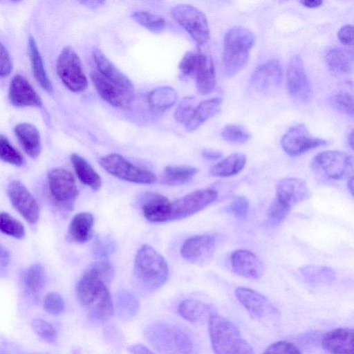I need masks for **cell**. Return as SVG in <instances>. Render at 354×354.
<instances>
[{
	"label": "cell",
	"instance_id": "cell-1",
	"mask_svg": "<svg viewBox=\"0 0 354 354\" xmlns=\"http://www.w3.org/2000/svg\"><path fill=\"white\" fill-rule=\"evenodd\" d=\"M133 273L138 288L151 292L165 283L169 270L167 261L158 252L150 245H143L136 253Z\"/></svg>",
	"mask_w": 354,
	"mask_h": 354
},
{
	"label": "cell",
	"instance_id": "cell-2",
	"mask_svg": "<svg viewBox=\"0 0 354 354\" xmlns=\"http://www.w3.org/2000/svg\"><path fill=\"white\" fill-rule=\"evenodd\" d=\"M76 293L79 303L88 308L92 318H105L113 310L111 296L106 283L92 267L80 279Z\"/></svg>",
	"mask_w": 354,
	"mask_h": 354
},
{
	"label": "cell",
	"instance_id": "cell-3",
	"mask_svg": "<svg viewBox=\"0 0 354 354\" xmlns=\"http://www.w3.org/2000/svg\"><path fill=\"white\" fill-rule=\"evenodd\" d=\"M209 332L215 354H254L236 326L221 315L214 313L209 317Z\"/></svg>",
	"mask_w": 354,
	"mask_h": 354
},
{
	"label": "cell",
	"instance_id": "cell-4",
	"mask_svg": "<svg viewBox=\"0 0 354 354\" xmlns=\"http://www.w3.org/2000/svg\"><path fill=\"white\" fill-rule=\"evenodd\" d=\"M254 36L248 29L234 27L225 35L223 64L226 75L234 76L246 65Z\"/></svg>",
	"mask_w": 354,
	"mask_h": 354
},
{
	"label": "cell",
	"instance_id": "cell-5",
	"mask_svg": "<svg viewBox=\"0 0 354 354\" xmlns=\"http://www.w3.org/2000/svg\"><path fill=\"white\" fill-rule=\"evenodd\" d=\"M145 335L151 344L161 354H192L193 342L178 326L166 322L150 325Z\"/></svg>",
	"mask_w": 354,
	"mask_h": 354
},
{
	"label": "cell",
	"instance_id": "cell-6",
	"mask_svg": "<svg viewBox=\"0 0 354 354\" xmlns=\"http://www.w3.org/2000/svg\"><path fill=\"white\" fill-rule=\"evenodd\" d=\"M99 163L108 173L123 180L149 185L157 180L152 171L134 165L119 153L106 155L100 158Z\"/></svg>",
	"mask_w": 354,
	"mask_h": 354
},
{
	"label": "cell",
	"instance_id": "cell-7",
	"mask_svg": "<svg viewBox=\"0 0 354 354\" xmlns=\"http://www.w3.org/2000/svg\"><path fill=\"white\" fill-rule=\"evenodd\" d=\"M173 18L199 45L209 39V28L205 15L197 8L188 4H178L171 8Z\"/></svg>",
	"mask_w": 354,
	"mask_h": 354
},
{
	"label": "cell",
	"instance_id": "cell-8",
	"mask_svg": "<svg viewBox=\"0 0 354 354\" xmlns=\"http://www.w3.org/2000/svg\"><path fill=\"white\" fill-rule=\"evenodd\" d=\"M57 72L62 82L71 91L80 93L87 88L88 80L81 60L71 47H65L59 54Z\"/></svg>",
	"mask_w": 354,
	"mask_h": 354
},
{
	"label": "cell",
	"instance_id": "cell-9",
	"mask_svg": "<svg viewBox=\"0 0 354 354\" xmlns=\"http://www.w3.org/2000/svg\"><path fill=\"white\" fill-rule=\"evenodd\" d=\"M48 182L56 204L66 211H71L79 194L73 174L66 169L55 168L49 172Z\"/></svg>",
	"mask_w": 354,
	"mask_h": 354
},
{
	"label": "cell",
	"instance_id": "cell-10",
	"mask_svg": "<svg viewBox=\"0 0 354 354\" xmlns=\"http://www.w3.org/2000/svg\"><path fill=\"white\" fill-rule=\"evenodd\" d=\"M313 163L330 179L342 180L353 176V157L344 151L330 150L321 152L315 156Z\"/></svg>",
	"mask_w": 354,
	"mask_h": 354
},
{
	"label": "cell",
	"instance_id": "cell-11",
	"mask_svg": "<svg viewBox=\"0 0 354 354\" xmlns=\"http://www.w3.org/2000/svg\"><path fill=\"white\" fill-rule=\"evenodd\" d=\"M218 198L216 190L201 189L182 196L171 205L169 221L187 218L212 203Z\"/></svg>",
	"mask_w": 354,
	"mask_h": 354
},
{
	"label": "cell",
	"instance_id": "cell-12",
	"mask_svg": "<svg viewBox=\"0 0 354 354\" xmlns=\"http://www.w3.org/2000/svg\"><path fill=\"white\" fill-rule=\"evenodd\" d=\"M326 145H327L326 140L313 136L303 124L290 127L281 139L282 149L291 156L301 155Z\"/></svg>",
	"mask_w": 354,
	"mask_h": 354
},
{
	"label": "cell",
	"instance_id": "cell-13",
	"mask_svg": "<svg viewBox=\"0 0 354 354\" xmlns=\"http://www.w3.org/2000/svg\"><path fill=\"white\" fill-rule=\"evenodd\" d=\"M283 71L280 62L269 60L259 66L250 79L251 87L263 95L275 93L281 87Z\"/></svg>",
	"mask_w": 354,
	"mask_h": 354
},
{
	"label": "cell",
	"instance_id": "cell-14",
	"mask_svg": "<svg viewBox=\"0 0 354 354\" xmlns=\"http://www.w3.org/2000/svg\"><path fill=\"white\" fill-rule=\"evenodd\" d=\"M286 81L289 93L295 100L301 102L310 100L312 87L300 56L295 55L290 60L286 71Z\"/></svg>",
	"mask_w": 354,
	"mask_h": 354
},
{
	"label": "cell",
	"instance_id": "cell-15",
	"mask_svg": "<svg viewBox=\"0 0 354 354\" xmlns=\"http://www.w3.org/2000/svg\"><path fill=\"white\" fill-rule=\"evenodd\" d=\"M216 239L209 234L196 235L186 239L180 254L186 261L198 266L209 263L215 251Z\"/></svg>",
	"mask_w": 354,
	"mask_h": 354
},
{
	"label": "cell",
	"instance_id": "cell-16",
	"mask_svg": "<svg viewBox=\"0 0 354 354\" xmlns=\"http://www.w3.org/2000/svg\"><path fill=\"white\" fill-rule=\"evenodd\" d=\"M8 196L12 206L28 223H35L39 216L38 204L26 188L19 180H13L8 186Z\"/></svg>",
	"mask_w": 354,
	"mask_h": 354
},
{
	"label": "cell",
	"instance_id": "cell-17",
	"mask_svg": "<svg viewBox=\"0 0 354 354\" xmlns=\"http://www.w3.org/2000/svg\"><path fill=\"white\" fill-rule=\"evenodd\" d=\"M310 196L305 180L298 178H286L279 180L276 187V200L291 209Z\"/></svg>",
	"mask_w": 354,
	"mask_h": 354
},
{
	"label": "cell",
	"instance_id": "cell-18",
	"mask_svg": "<svg viewBox=\"0 0 354 354\" xmlns=\"http://www.w3.org/2000/svg\"><path fill=\"white\" fill-rule=\"evenodd\" d=\"M235 295L251 317L261 319L277 313V309L263 295L252 289L238 287Z\"/></svg>",
	"mask_w": 354,
	"mask_h": 354
},
{
	"label": "cell",
	"instance_id": "cell-19",
	"mask_svg": "<svg viewBox=\"0 0 354 354\" xmlns=\"http://www.w3.org/2000/svg\"><path fill=\"white\" fill-rule=\"evenodd\" d=\"M93 57L97 66V70L105 78L118 86L133 100L134 86L131 80L119 70L100 49L93 50Z\"/></svg>",
	"mask_w": 354,
	"mask_h": 354
},
{
	"label": "cell",
	"instance_id": "cell-20",
	"mask_svg": "<svg viewBox=\"0 0 354 354\" xmlns=\"http://www.w3.org/2000/svg\"><path fill=\"white\" fill-rule=\"evenodd\" d=\"M230 259L233 271L239 276L250 279H258L263 274L264 267L262 262L250 250H234Z\"/></svg>",
	"mask_w": 354,
	"mask_h": 354
},
{
	"label": "cell",
	"instance_id": "cell-21",
	"mask_svg": "<svg viewBox=\"0 0 354 354\" xmlns=\"http://www.w3.org/2000/svg\"><path fill=\"white\" fill-rule=\"evenodd\" d=\"M9 99L17 107L41 106V100L29 82L22 75H15L9 87Z\"/></svg>",
	"mask_w": 354,
	"mask_h": 354
},
{
	"label": "cell",
	"instance_id": "cell-22",
	"mask_svg": "<svg viewBox=\"0 0 354 354\" xmlns=\"http://www.w3.org/2000/svg\"><path fill=\"white\" fill-rule=\"evenodd\" d=\"M91 78L99 95L111 106L122 108L130 105L132 102L133 99L118 86L105 78L97 70L91 71Z\"/></svg>",
	"mask_w": 354,
	"mask_h": 354
},
{
	"label": "cell",
	"instance_id": "cell-23",
	"mask_svg": "<svg viewBox=\"0 0 354 354\" xmlns=\"http://www.w3.org/2000/svg\"><path fill=\"white\" fill-rule=\"evenodd\" d=\"M171 203L158 193L147 192L142 198L141 209L145 218L151 223L169 221Z\"/></svg>",
	"mask_w": 354,
	"mask_h": 354
},
{
	"label": "cell",
	"instance_id": "cell-24",
	"mask_svg": "<svg viewBox=\"0 0 354 354\" xmlns=\"http://www.w3.org/2000/svg\"><path fill=\"white\" fill-rule=\"evenodd\" d=\"M353 329L335 328L323 335L322 344L330 354H353Z\"/></svg>",
	"mask_w": 354,
	"mask_h": 354
},
{
	"label": "cell",
	"instance_id": "cell-25",
	"mask_svg": "<svg viewBox=\"0 0 354 354\" xmlns=\"http://www.w3.org/2000/svg\"><path fill=\"white\" fill-rule=\"evenodd\" d=\"M198 59L194 75L198 91L202 95L211 93L216 86V74L210 55L201 51L197 52Z\"/></svg>",
	"mask_w": 354,
	"mask_h": 354
},
{
	"label": "cell",
	"instance_id": "cell-26",
	"mask_svg": "<svg viewBox=\"0 0 354 354\" xmlns=\"http://www.w3.org/2000/svg\"><path fill=\"white\" fill-rule=\"evenodd\" d=\"M94 218L89 212H80L72 218L67 231L68 241L84 243L88 241L94 234Z\"/></svg>",
	"mask_w": 354,
	"mask_h": 354
},
{
	"label": "cell",
	"instance_id": "cell-27",
	"mask_svg": "<svg viewBox=\"0 0 354 354\" xmlns=\"http://www.w3.org/2000/svg\"><path fill=\"white\" fill-rule=\"evenodd\" d=\"M15 133L24 151L31 158L37 157L41 151V139L37 128L30 123H20L15 127Z\"/></svg>",
	"mask_w": 354,
	"mask_h": 354
},
{
	"label": "cell",
	"instance_id": "cell-28",
	"mask_svg": "<svg viewBox=\"0 0 354 354\" xmlns=\"http://www.w3.org/2000/svg\"><path fill=\"white\" fill-rule=\"evenodd\" d=\"M221 99L213 97L201 102L195 106L192 116L185 124L187 131L198 129L206 120L216 114L221 109Z\"/></svg>",
	"mask_w": 354,
	"mask_h": 354
},
{
	"label": "cell",
	"instance_id": "cell-29",
	"mask_svg": "<svg viewBox=\"0 0 354 354\" xmlns=\"http://www.w3.org/2000/svg\"><path fill=\"white\" fill-rule=\"evenodd\" d=\"M179 315L191 322H198L214 314L213 307L197 299H185L178 307Z\"/></svg>",
	"mask_w": 354,
	"mask_h": 354
},
{
	"label": "cell",
	"instance_id": "cell-30",
	"mask_svg": "<svg viewBox=\"0 0 354 354\" xmlns=\"http://www.w3.org/2000/svg\"><path fill=\"white\" fill-rule=\"evenodd\" d=\"M71 160L80 181L93 190L98 191L102 186V180L93 167L77 153L71 156Z\"/></svg>",
	"mask_w": 354,
	"mask_h": 354
},
{
	"label": "cell",
	"instance_id": "cell-31",
	"mask_svg": "<svg viewBox=\"0 0 354 354\" xmlns=\"http://www.w3.org/2000/svg\"><path fill=\"white\" fill-rule=\"evenodd\" d=\"M246 156L242 153H234L212 167L210 174L217 177H229L238 174L244 168Z\"/></svg>",
	"mask_w": 354,
	"mask_h": 354
},
{
	"label": "cell",
	"instance_id": "cell-32",
	"mask_svg": "<svg viewBox=\"0 0 354 354\" xmlns=\"http://www.w3.org/2000/svg\"><path fill=\"white\" fill-rule=\"evenodd\" d=\"M178 97V93L174 88L161 86L151 90L148 93L147 102L151 109L162 111L173 106Z\"/></svg>",
	"mask_w": 354,
	"mask_h": 354
},
{
	"label": "cell",
	"instance_id": "cell-33",
	"mask_svg": "<svg viewBox=\"0 0 354 354\" xmlns=\"http://www.w3.org/2000/svg\"><path fill=\"white\" fill-rule=\"evenodd\" d=\"M326 61L329 68L338 74H348L353 70V56L348 50L337 48L330 50Z\"/></svg>",
	"mask_w": 354,
	"mask_h": 354
},
{
	"label": "cell",
	"instance_id": "cell-34",
	"mask_svg": "<svg viewBox=\"0 0 354 354\" xmlns=\"http://www.w3.org/2000/svg\"><path fill=\"white\" fill-rule=\"evenodd\" d=\"M198 169L191 166H168L165 168L160 181L169 186H178L189 182L197 174Z\"/></svg>",
	"mask_w": 354,
	"mask_h": 354
},
{
	"label": "cell",
	"instance_id": "cell-35",
	"mask_svg": "<svg viewBox=\"0 0 354 354\" xmlns=\"http://www.w3.org/2000/svg\"><path fill=\"white\" fill-rule=\"evenodd\" d=\"M28 48L32 73L37 82L46 91L51 92L53 86L46 73L43 60L33 37L28 39Z\"/></svg>",
	"mask_w": 354,
	"mask_h": 354
},
{
	"label": "cell",
	"instance_id": "cell-36",
	"mask_svg": "<svg viewBox=\"0 0 354 354\" xmlns=\"http://www.w3.org/2000/svg\"><path fill=\"white\" fill-rule=\"evenodd\" d=\"M304 278L314 285L330 284L335 279V272L330 267L320 265H307L300 268Z\"/></svg>",
	"mask_w": 354,
	"mask_h": 354
},
{
	"label": "cell",
	"instance_id": "cell-37",
	"mask_svg": "<svg viewBox=\"0 0 354 354\" xmlns=\"http://www.w3.org/2000/svg\"><path fill=\"white\" fill-rule=\"evenodd\" d=\"M118 316L124 320L132 319L139 310V302L136 297L127 290L118 292L115 299Z\"/></svg>",
	"mask_w": 354,
	"mask_h": 354
},
{
	"label": "cell",
	"instance_id": "cell-38",
	"mask_svg": "<svg viewBox=\"0 0 354 354\" xmlns=\"http://www.w3.org/2000/svg\"><path fill=\"white\" fill-rule=\"evenodd\" d=\"M45 272L39 264H34L26 271L24 281L27 291L32 295L39 292L45 283Z\"/></svg>",
	"mask_w": 354,
	"mask_h": 354
},
{
	"label": "cell",
	"instance_id": "cell-39",
	"mask_svg": "<svg viewBox=\"0 0 354 354\" xmlns=\"http://www.w3.org/2000/svg\"><path fill=\"white\" fill-rule=\"evenodd\" d=\"M133 19L154 33L163 31L166 27L165 20L160 16L145 11H137L132 14Z\"/></svg>",
	"mask_w": 354,
	"mask_h": 354
},
{
	"label": "cell",
	"instance_id": "cell-40",
	"mask_svg": "<svg viewBox=\"0 0 354 354\" xmlns=\"http://www.w3.org/2000/svg\"><path fill=\"white\" fill-rule=\"evenodd\" d=\"M0 231L16 239H21L25 235L24 225L6 212L0 214Z\"/></svg>",
	"mask_w": 354,
	"mask_h": 354
},
{
	"label": "cell",
	"instance_id": "cell-41",
	"mask_svg": "<svg viewBox=\"0 0 354 354\" xmlns=\"http://www.w3.org/2000/svg\"><path fill=\"white\" fill-rule=\"evenodd\" d=\"M116 248V243L109 235H98L92 245V252L97 258L106 259L111 255Z\"/></svg>",
	"mask_w": 354,
	"mask_h": 354
},
{
	"label": "cell",
	"instance_id": "cell-42",
	"mask_svg": "<svg viewBox=\"0 0 354 354\" xmlns=\"http://www.w3.org/2000/svg\"><path fill=\"white\" fill-rule=\"evenodd\" d=\"M0 160L16 166H21L24 163L21 154L3 134H0Z\"/></svg>",
	"mask_w": 354,
	"mask_h": 354
},
{
	"label": "cell",
	"instance_id": "cell-43",
	"mask_svg": "<svg viewBox=\"0 0 354 354\" xmlns=\"http://www.w3.org/2000/svg\"><path fill=\"white\" fill-rule=\"evenodd\" d=\"M222 138L231 143L243 144L250 140V133L243 127L236 124H228L221 131Z\"/></svg>",
	"mask_w": 354,
	"mask_h": 354
},
{
	"label": "cell",
	"instance_id": "cell-44",
	"mask_svg": "<svg viewBox=\"0 0 354 354\" xmlns=\"http://www.w3.org/2000/svg\"><path fill=\"white\" fill-rule=\"evenodd\" d=\"M329 104L336 111L349 116L353 115V97L348 93L341 92L333 95L328 100Z\"/></svg>",
	"mask_w": 354,
	"mask_h": 354
},
{
	"label": "cell",
	"instance_id": "cell-45",
	"mask_svg": "<svg viewBox=\"0 0 354 354\" xmlns=\"http://www.w3.org/2000/svg\"><path fill=\"white\" fill-rule=\"evenodd\" d=\"M31 326L34 332L48 343L56 342L57 333L55 328L47 321L41 319H35L32 321Z\"/></svg>",
	"mask_w": 354,
	"mask_h": 354
},
{
	"label": "cell",
	"instance_id": "cell-46",
	"mask_svg": "<svg viewBox=\"0 0 354 354\" xmlns=\"http://www.w3.org/2000/svg\"><path fill=\"white\" fill-rule=\"evenodd\" d=\"M195 98L192 96L184 97L177 106L174 117L177 122L185 124L189 120L195 108Z\"/></svg>",
	"mask_w": 354,
	"mask_h": 354
},
{
	"label": "cell",
	"instance_id": "cell-47",
	"mask_svg": "<svg viewBox=\"0 0 354 354\" xmlns=\"http://www.w3.org/2000/svg\"><path fill=\"white\" fill-rule=\"evenodd\" d=\"M65 308V303L63 297L57 292L47 294L44 299V309L50 315H59Z\"/></svg>",
	"mask_w": 354,
	"mask_h": 354
},
{
	"label": "cell",
	"instance_id": "cell-48",
	"mask_svg": "<svg viewBox=\"0 0 354 354\" xmlns=\"http://www.w3.org/2000/svg\"><path fill=\"white\" fill-rule=\"evenodd\" d=\"M291 209L284 206L276 199L271 203L268 211V221L270 225H277L283 222Z\"/></svg>",
	"mask_w": 354,
	"mask_h": 354
},
{
	"label": "cell",
	"instance_id": "cell-49",
	"mask_svg": "<svg viewBox=\"0 0 354 354\" xmlns=\"http://www.w3.org/2000/svg\"><path fill=\"white\" fill-rule=\"evenodd\" d=\"M250 203L248 198L243 196H236L228 206L229 213L239 219H245L248 216Z\"/></svg>",
	"mask_w": 354,
	"mask_h": 354
},
{
	"label": "cell",
	"instance_id": "cell-50",
	"mask_svg": "<svg viewBox=\"0 0 354 354\" xmlns=\"http://www.w3.org/2000/svg\"><path fill=\"white\" fill-rule=\"evenodd\" d=\"M197 59V53L187 52L185 53L178 65L179 71L182 77H189L194 75Z\"/></svg>",
	"mask_w": 354,
	"mask_h": 354
},
{
	"label": "cell",
	"instance_id": "cell-51",
	"mask_svg": "<svg viewBox=\"0 0 354 354\" xmlns=\"http://www.w3.org/2000/svg\"><path fill=\"white\" fill-rule=\"evenodd\" d=\"M263 354H301L293 344L279 341L270 344Z\"/></svg>",
	"mask_w": 354,
	"mask_h": 354
},
{
	"label": "cell",
	"instance_id": "cell-52",
	"mask_svg": "<svg viewBox=\"0 0 354 354\" xmlns=\"http://www.w3.org/2000/svg\"><path fill=\"white\" fill-rule=\"evenodd\" d=\"M91 267L105 283H109L113 279L115 270L112 264L107 260L102 259Z\"/></svg>",
	"mask_w": 354,
	"mask_h": 354
},
{
	"label": "cell",
	"instance_id": "cell-53",
	"mask_svg": "<svg viewBox=\"0 0 354 354\" xmlns=\"http://www.w3.org/2000/svg\"><path fill=\"white\" fill-rule=\"evenodd\" d=\"M12 69V64L9 53L0 42V77L8 75Z\"/></svg>",
	"mask_w": 354,
	"mask_h": 354
},
{
	"label": "cell",
	"instance_id": "cell-54",
	"mask_svg": "<svg viewBox=\"0 0 354 354\" xmlns=\"http://www.w3.org/2000/svg\"><path fill=\"white\" fill-rule=\"evenodd\" d=\"M339 41L345 45H353V26L348 24L342 27L338 33Z\"/></svg>",
	"mask_w": 354,
	"mask_h": 354
},
{
	"label": "cell",
	"instance_id": "cell-55",
	"mask_svg": "<svg viewBox=\"0 0 354 354\" xmlns=\"http://www.w3.org/2000/svg\"><path fill=\"white\" fill-rule=\"evenodd\" d=\"M127 350L131 354H153L151 350L140 344L131 345Z\"/></svg>",
	"mask_w": 354,
	"mask_h": 354
},
{
	"label": "cell",
	"instance_id": "cell-56",
	"mask_svg": "<svg viewBox=\"0 0 354 354\" xmlns=\"http://www.w3.org/2000/svg\"><path fill=\"white\" fill-rule=\"evenodd\" d=\"M202 156L210 160H216L223 156V153L220 151L205 149L202 151Z\"/></svg>",
	"mask_w": 354,
	"mask_h": 354
},
{
	"label": "cell",
	"instance_id": "cell-57",
	"mask_svg": "<svg viewBox=\"0 0 354 354\" xmlns=\"http://www.w3.org/2000/svg\"><path fill=\"white\" fill-rule=\"evenodd\" d=\"M10 262V254L5 247L0 244V265L6 267Z\"/></svg>",
	"mask_w": 354,
	"mask_h": 354
},
{
	"label": "cell",
	"instance_id": "cell-58",
	"mask_svg": "<svg viewBox=\"0 0 354 354\" xmlns=\"http://www.w3.org/2000/svg\"><path fill=\"white\" fill-rule=\"evenodd\" d=\"M300 3L305 7L309 8H315L319 7L323 3L322 1L319 0H304L301 1Z\"/></svg>",
	"mask_w": 354,
	"mask_h": 354
},
{
	"label": "cell",
	"instance_id": "cell-59",
	"mask_svg": "<svg viewBox=\"0 0 354 354\" xmlns=\"http://www.w3.org/2000/svg\"><path fill=\"white\" fill-rule=\"evenodd\" d=\"M81 3H84V5H86V6H88L91 8H98V7L101 6L102 5H103L104 1H82Z\"/></svg>",
	"mask_w": 354,
	"mask_h": 354
},
{
	"label": "cell",
	"instance_id": "cell-60",
	"mask_svg": "<svg viewBox=\"0 0 354 354\" xmlns=\"http://www.w3.org/2000/svg\"><path fill=\"white\" fill-rule=\"evenodd\" d=\"M347 186L349 192H351V195H353V177L351 176L348 178V183Z\"/></svg>",
	"mask_w": 354,
	"mask_h": 354
},
{
	"label": "cell",
	"instance_id": "cell-61",
	"mask_svg": "<svg viewBox=\"0 0 354 354\" xmlns=\"http://www.w3.org/2000/svg\"><path fill=\"white\" fill-rule=\"evenodd\" d=\"M348 143L351 149H353V131L348 135Z\"/></svg>",
	"mask_w": 354,
	"mask_h": 354
}]
</instances>
